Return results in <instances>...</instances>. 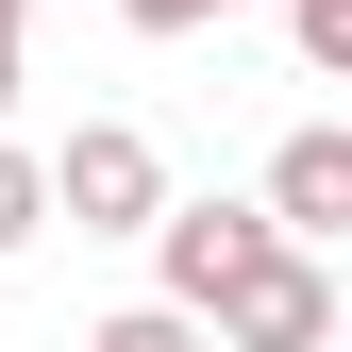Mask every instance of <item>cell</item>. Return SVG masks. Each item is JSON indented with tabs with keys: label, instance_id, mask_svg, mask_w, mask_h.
Masks as SVG:
<instances>
[{
	"label": "cell",
	"instance_id": "cell-9",
	"mask_svg": "<svg viewBox=\"0 0 352 352\" xmlns=\"http://www.w3.org/2000/svg\"><path fill=\"white\" fill-rule=\"evenodd\" d=\"M17 17H34V0H0V101H17Z\"/></svg>",
	"mask_w": 352,
	"mask_h": 352
},
{
	"label": "cell",
	"instance_id": "cell-7",
	"mask_svg": "<svg viewBox=\"0 0 352 352\" xmlns=\"http://www.w3.org/2000/svg\"><path fill=\"white\" fill-rule=\"evenodd\" d=\"M285 34H302V67H319V84L352 67V0H285Z\"/></svg>",
	"mask_w": 352,
	"mask_h": 352
},
{
	"label": "cell",
	"instance_id": "cell-1",
	"mask_svg": "<svg viewBox=\"0 0 352 352\" xmlns=\"http://www.w3.org/2000/svg\"><path fill=\"white\" fill-rule=\"evenodd\" d=\"M201 336L218 352H336V252H302V235H269L235 285L201 302Z\"/></svg>",
	"mask_w": 352,
	"mask_h": 352
},
{
	"label": "cell",
	"instance_id": "cell-8",
	"mask_svg": "<svg viewBox=\"0 0 352 352\" xmlns=\"http://www.w3.org/2000/svg\"><path fill=\"white\" fill-rule=\"evenodd\" d=\"M218 17H235V0H118V34H151V51L168 34H218Z\"/></svg>",
	"mask_w": 352,
	"mask_h": 352
},
{
	"label": "cell",
	"instance_id": "cell-3",
	"mask_svg": "<svg viewBox=\"0 0 352 352\" xmlns=\"http://www.w3.org/2000/svg\"><path fill=\"white\" fill-rule=\"evenodd\" d=\"M252 252H269V201H151V302H201L252 269Z\"/></svg>",
	"mask_w": 352,
	"mask_h": 352
},
{
	"label": "cell",
	"instance_id": "cell-6",
	"mask_svg": "<svg viewBox=\"0 0 352 352\" xmlns=\"http://www.w3.org/2000/svg\"><path fill=\"white\" fill-rule=\"evenodd\" d=\"M51 235V185H34V151H0V252H34Z\"/></svg>",
	"mask_w": 352,
	"mask_h": 352
},
{
	"label": "cell",
	"instance_id": "cell-2",
	"mask_svg": "<svg viewBox=\"0 0 352 352\" xmlns=\"http://www.w3.org/2000/svg\"><path fill=\"white\" fill-rule=\"evenodd\" d=\"M51 185V218H84V235H151V201H168V151L135 135V118H84V135L34 168Z\"/></svg>",
	"mask_w": 352,
	"mask_h": 352
},
{
	"label": "cell",
	"instance_id": "cell-5",
	"mask_svg": "<svg viewBox=\"0 0 352 352\" xmlns=\"http://www.w3.org/2000/svg\"><path fill=\"white\" fill-rule=\"evenodd\" d=\"M84 352H218V336L185 319V302H118V319H101V336H84Z\"/></svg>",
	"mask_w": 352,
	"mask_h": 352
},
{
	"label": "cell",
	"instance_id": "cell-4",
	"mask_svg": "<svg viewBox=\"0 0 352 352\" xmlns=\"http://www.w3.org/2000/svg\"><path fill=\"white\" fill-rule=\"evenodd\" d=\"M269 235H302V252H336V235H352V135H336V118L269 151Z\"/></svg>",
	"mask_w": 352,
	"mask_h": 352
}]
</instances>
